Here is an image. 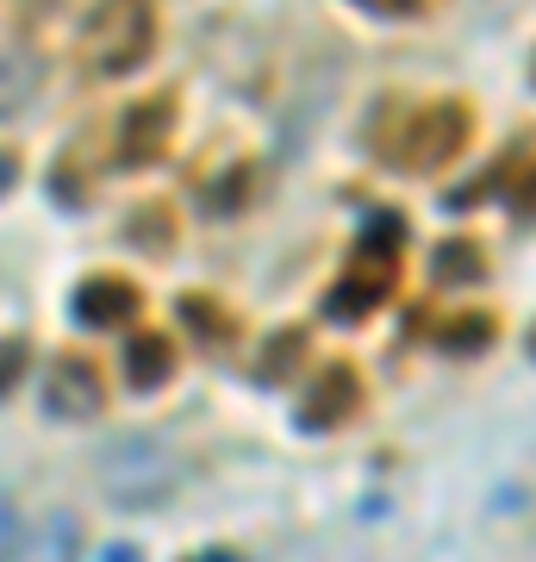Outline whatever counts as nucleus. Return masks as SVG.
<instances>
[{"label": "nucleus", "mask_w": 536, "mask_h": 562, "mask_svg": "<svg viewBox=\"0 0 536 562\" xmlns=\"http://www.w3.org/2000/svg\"><path fill=\"white\" fill-rule=\"evenodd\" d=\"M468 138H475V113H468V106L461 101H424L387 132V162L431 176L443 162H456Z\"/></svg>", "instance_id": "nucleus-1"}, {"label": "nucleus", "mask_w": 536, "mask_h": 562, "mask_svg": "<svg viewBox=\"0 0 536 562\" xmlns=\"http://www.w3.org/2000/svg\"><path fill=\"white\" fill-rule=\"evenodd\" d=\"M81 44H88V63L100 76H132L157 44V7L150 0H100Z\"/></svg>", "instance_id": "nucleus-2"}, {"label": "nucleus", "mask_w": 536, "mask_h": 562, "mask_svg": "<svg viewBox=\"0 0 536 562\" xmlns=\"http://www.w3.org/2000/svg\"><path fill=\"white\" fill-rule=\"evenodd\" d=\"M175 457L169 450H157L150 438H132L119 443V450H106L100 457V482H106V501L119 506H157L175 494Z\"/></svg>", "instance_id": "nucleus-3"}, {"label": "nucleus", "mask_w": 536, "mask_h": 562, "mask_svg": "<svg viewBox=\"0 0 536 562\" xmlns=\"http://www.w3.org/2000/svg\"><path fill=\"white\" fill-rule=\"evenodd\" d=\"M394 244H375V262H368V250L356 257V269L331 288V319H362V313H375L387 294H394Z\"/></svg>", "instance_id": "nucleus-4"}, {"label": "nucleus", "mask_w": 536, "mask_h": 562, "mask_svg": "<svg viewBox=\"0 0 536 562\" xmlns=\"http://www.w3.org/2000/svg\"><path fill=\"white\" fill-rule=\"evenodd\" d=\"M44 406H50L57 419H94L100 406H106L100 369L88 357H57L50 362V375H44Z\"/></svg>", "instance_id": "nucleus-5"}, {"label": "nucleus", "mask_w": 536, "mask_h": 562, "mask_svg": "<svg viewBox=\"0 0 536 562\" xmlns=\"http://www.w3.org/2000/svg\"><path fill=\"white\" fill-rule=\"evenodd\" d=\"M175 132V101H138L119 120V162L125 169H144V162L162 157V144Z\"/></svg>", "instance_id": "nucleus-6"}, {"label": "nucleus", "mask_w": 536, "mask_h": 562, "mask_svg": "<svg viewBox=\"0 0 536 562\" xmlns=\"http://www.w3.org/2000/svg\"><path fill=\"white\" fill-rule=\"evenodd\" d=\"M76 319L94 325V331H113V325L138 319V288L119 276H88L76 288Z\"/></svg>", "instance_id": "nucleus-7"}, {"label": "nucleus", "mask_w": 536, "mask_h": 562, "mask_svg": "<svg viewBox=\"0 0 536 562\" xmlns=\"http://www.w3.org/2000/svg\"><path fill=\"white\" fill-rule=\"evenodd\" d=\"M362 401V382H356V369H324L312 387V401H306V413L299 419L306 425H343L350 413H356Z\"/></svg>", "instance_id": "nucleus-8"}, {"label": "nucleus", "mask_w": 536, "mask_h": 562, "mask_svg": "<svg viewBox=\"0 0 536 562\" xmlns=\"http://www.w3.org/2000/svg\"><path fill=\"white\" fill-rule=\"evenodd\" d=\"M175 375V344L162 338V331H138V338L125 344V382L132 387H157Z\"/></svg>", "instance_id": "nucleus-9"}, {"label": "nucleus", "mask_w": 536, "mask_h": 562, "mask_svg": "<svg viewBox=\"0 0 536 562\" xmlns=\"http://www.w3.org/2000/svg\"><path fill=\"white\" fill-rule=\"evenodd\" d=\"M38 88H44V63L32 50H0V120L20 113Z\"/></svg>", "instance_id": "nucleus-10"}, {"label": "nucleus", "mask_w": 536, "mask_h": 562, "mask_svg": "<svg viewBox=\"0 0 536 562\" xmlns=\"http://www.w3.org/2000/svg\"><path fill=\"white\" fill-rule=\"evenodd\" d=\"M487 262H480V250H468V244H443L437 250V281H475Z\"/></svg>", "instance_id": "nucleus-11"}, {"label": "nucleus", "mask_w": 536, "mask_h": 562, "mask_svg": "<svg viewBox=\"0 0 536 562\" xmlns=\"http://www.w3.org/2000/svg\"><path fill=\"white\" fill-rule=\"evenodd\" d=\"M20 375H25V344L20 338H0V401L20 387Z\"/></svg>", "instance_id": "nucleus-12"}, {"label": "nucleus", "mask_w": 536, "mask_h": 562, "mask_svg": "<svg viewBox=\"0 0 536 562\" xmlns=\"http://www.w3.org/2000/svg\"><path fill=\"white\" fill-rule=\"evenodd\" d=\"M294 362H299V331H287V338H275V350L262 357V375H275V382H281Z\"/></svg>", "instance_id": "nucleus-13"}, {"label": "nucleus", "mask_w": 536, "mask_h": 562, "mask_svg": "<svg viewBox=\"0 0 536 562\" xmlns=\"http://www.w3.org/2000/svg\"><path fill=\"white\" fill-rule=\"evenodd\" d=\"M487 338H493V319H461V325H449V350H480Z\"/></svg>", "instance_id": "nucleus-14"}, {"label": "nucleus", "mask_w": 536, "mask_h": 562, "mask_svg": "<svg viewBox=\"0 0 536 562\" xmlns=\"http://www.w3.org/2000/svg\"><path fill=\"white\" fill-rule=\"evenodd\" d=\"M13 557H20V513L0 494V562H13Z\"/></svg>", "instance_id": "nucleus-15"}, {"label": "nucleus", "mask_w": 536, "mask_h": 562, "mask_svg": "<svg viewBox=\"0 0 536 562\" xmlns=\"http://www.w3.org/2000/svg\"><path fill=\"white\" fill-rule=\"evenodd\" d=\"M356 7H368V13H387V20H406V13H418L424 0H356Z\"/></svg>", "instance_id": "nucleus-16"}, {"label": "nucleus", "mask_w": 536, "mask_h": 562, "mask_svg": "<svg viewBox=\"0 0 536 562\" xmlns=\"http://www.w3.org/2000/svg\"><path fill=\"white\" fill-rule=\"evenodd\" d=\"M13 181H20V157H13V150H0V194H13Z\"/></svg>", "instance_id": "nucleus-17"}, {"label": "nucleus", "mask_w": 536, "mask_h": 562, "mask_svg": "<svg viewBox=\"0 0 536 562\" xmlns=\"http://www.w3.org/2000/svg\"><path fill=\"white\" fill-rule=\"evenodd\" d=\"M106 562H144L138 550H106Z\"/></svg>", "instance_id": "nucleus-18"}, {"label": "nucleus", "mask_w": 536, "mask_h": 562, "mask_svg": "<svg viewBox=\"0 0 536 562\" xmlns=\"http://www.w3.org/2000/svg\"><path fill=\"white\" fill-rule=\"evenodd\" d=\"M531 81H536V63H531Z\"/></svg>", "instance_id": "nucleus-19"}, {"label": "nucleus", "mask_w": 536, "mask_h": 562, "mask_svg": "<svg viewBox=\"0 0 536 562\" xmlns=\"http://www.w3.org/2000/svg\"><path fill=\"white\" fill-rule=\"evenodd\" d=\"M531 344H536V331H531Z\"/></svg>", "instance_id": "nucleus-20"}]
</instances>
